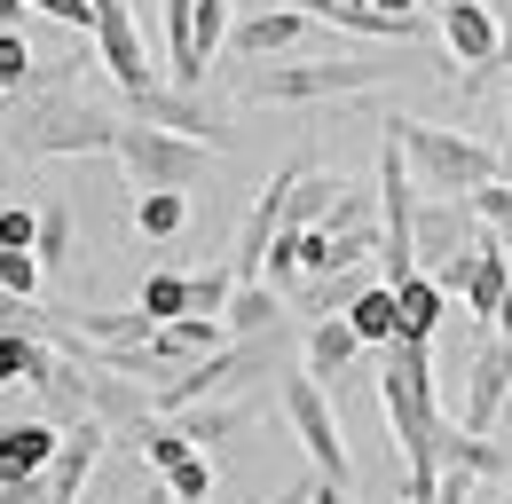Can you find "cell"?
<instances>
[{
    "instance_id": "obj_42",
    "label": "cell",
    "mask_w": 512,
    "mask_h": 504,
    "mask_svg": "<svg viewBox=\"0 0 512 504\" xmlns=\"http://www.w3.org/2000/svg\"><path fill=\"white\" fill-rule=\"evenodd\" d=\"M127 504H174V497H166V489H150V497H127Z\"/></svg>"
},
{
    "instance_id": "obj_25",
    "label": "cell",
    "mask_w": 512,
    "mask_h": 504,
    "mask_svg": "<svg viewBox=\"0 0 512 504\" xmlns=\"http://www.w3.org/2000/svg\"><path fill=\"white\" fill-rule=\"evenodd\" d=\"M134 308L150 315V323H182V315H190V276H174V268L142 276V300H134Z\"/></svg>"
},
{
    "instance_id": "obj_38",
    "label": "cell",
    "mask_w": 512,
    "mask_h": 504,
    "mask_svg": "<svg viewBox=\"0 0 512 504\" xmlns=\"http://www.w3.org/2000/svg\"><path fill=\"white\" fill-rule=\"evenodd\" d=\"M308 504H355V497H347L339 481H316V497H308Z\"/></svg>"
},
{
    "instance_id": "obj_16",
    "label": "cell",
    "mask_w": 512,
    "mask_h": 504,
    "mask_svg": "<svg viewBox=\"0 0 512 504\" xmlns=\"http://www.w3.org/2000/svg\"><path fill=\"white\" fill-rule=\"evenodd\" d=\"M174 426L190 434V449L213 457L221 441H237L245 426H253V402H229V394H221V402H190V410H174Z\"/></svg>"
},
{
    "instance_id": "obj_35",
    "label": "cell",
    "mask_w": 512,
    "mask_h": 504,
    "mask_svg": "<svg viewBox=\"0 0 512 504\" xmlns=\"http://www.w3.org/2000/svg\"><path fill=\"white\" fill-rule=\"evenodd\" d=\"M40 16H56L64 32H95V0H32Z\"/></svg>"
},
{
    "instance_id": "obj_14",
    "label": "cell",
    "mask_w": 512,
    "mask_h": 504,
    "mask_svg": "<svg viewBox=\"0 0 512 504\" xmlns=\"http://www.w3.org/2000/svg\"><path fill=\"white\" fill-rule=\"evenodd\" d=\"M355 355H363V339H355V323H347V315H316V323H308V339H300V371L323 378V386H339V378L355 371Z\"/></svg>"
},
{
    "instance_id": "obj_2",
    "label": "cell",
    "mask_w": 512,
    "mask_h": 504,
    "mask_svg": "<svg viewBox=\"0 0 512 504\" xmlns=\"http://www.w3.org/2000/svg\"><path fill=\"white\" fill-rule=\"evenodd\" d=\"M386 126H394V142H402V158H410L426 197H473V189L497 182V150L489 142H473L457 126H426V119H386Z\"/></svg>"
},
{
    "instance_id": "obj_29",
    "label": "cell",
    "mask_w": 512,
    "mask_h": 504,
    "mask_svg": "<svg viewBox=\"0 0 512 504\" xmlns=\"http://www.w3.org/2000/svg\"><path fill=\"white\" fill-rule=\"evenodd\" d=\"M229 300H237V268H205V276H190V315H229Z\"/></svg>"
},
{
    "instance_id": "obj_17",
    "label": "cell",
    "mask_w": 512,
    "mask_h": 504,
    "mask_svg": "<svg viewBox=\"0 0 512 504\" xmlns=\"http://www.w3.org/2000/svg\"><path fill=\"white\" fill-rule=\"evenodd\" d=\"M64 331L79 339V347H142V339H150L158 323H150L142 308H79Z\"/></svg>"
},
{
    "instance_id": "obj_36",
    "label": "cell",
    "mask_w": 512,
    "mask_h": 504,
    "mask_svg": "<svg viewBox=\"0 0 512 504\" xmlns=\"http://www.w3.org/2000/svg\"><path fill=\"white\" fill-rule=\"evenodd\" d=\"M426 504H473V473H457V465H449V473H442V489H434Z\"/></svg>"
},
{
    "instance_id": "obj_12",
    "label": "cell",
    "mask_w": 512,
    "mask_h": 504,
    "mask_svg": "<svg viewBox=\"0 0 512 504\" xmlns=\"http://www.w3.org/2000/svg\"><path fill=\"white\" fill-rule=\"evenodd\" d=\"M103 441H111L103 418H71V426H64V449H56V465H48V504H79L95 457H103Z\"/></svg>"
},
{
    "instance_id": "obj_8",
    "label": "cell",
    "mask_w": 512,
    "mask_h": 504,
    "mask_svg": "<svg viewBox=\"0 0 512 504\" xmlns=\"http://www.w3.org/2000/svg\"><path fill=\"white\" fill-rule=\"evenodd\" d=\"M434 8H442L449 63H465V87H481L497 71V16H489V0H434Z\"/></svg>"
},
{
    "instance_id": "obj_19",
    "label": "cell",
    "mask_w": 512,
    "mask_h": 504,
    "mask_svg": "<svg viewBox=\"0 0 512 504\" xmlns=\"http://www.w3.org/2000/svg\"><path fill=\"white\" fill-rule=\"evenodd\" d=\"M347 323H355V339H363V347H394V339H402V300H394V284H363V292H355V308H347Z\"/></svg>"
},
{
    "instance_id": "obj_37",
    "label": "cell",
    "mask_w": 512,
    "mask_h": 504,
    "mask_svg": "<svg viewBox=\"0 0 512 504\" xmlns=\"http://www.w3.org/2000/svg\"><path fill=\"white\" fill-rule=\"evenodd\" d=\"M24 16H32V0H0V32H24Z\"/></svg>"
},
{
    "instance_id": "obj_1",
    "label": "cell",
    "mask_w": 512,
    "mask_h": 504,
    "mask_svg": "<svg viewBox=\"0 0 512 504\" xmlns=\"http://www.w3.org/2000/svg\"><path fill=\"white\" fill-rule=\"evenodd\" d=\"M379 410L394 426V449H402V504H426L442 489V441L449 418L434 402V339H394L379 363Z\"/></svg>"
},
{
    "instance_id": "obj_30",
    "label": "cell",
    "mask_w": 512,
    "mask_h": 504,
    "mask_svg": "<svg viewBox=\"0 0 512 504\" xmlns=\"http://www.w3.org/2000/svg\"><path fill=\"white\" fill-rule=\"evenodd\" d=\"M166 497H174V504H205V497H213V457H205V449L166 473Z\"/></svg>"
},
{
    "instance_id": "obj_11",
    "label": "cell",
    "mask_w": 512,
    "mask_h": 504,
    "mask_svg": "<svg viewBox=\"0 0 512 504\" xmlns=\"http://www.w3.org/2000/svg\"><path fill=\"white\" fill-rule=\"evenodd\" d=\"M292 174H300V166H284V174L253 197V213H245V229H237V260H229V268H237V284H260L268 245L284 237V197H292Z\"/></svg>"
},
{
    "instance_id": "obj_10",
    "label": "cell",
    "mask_w": 512,
    "mask_h": 504,
    "mask_svg": "<svg viewBox=\"0 0 512 504\" xmlns=\"http://www.w3.org/2000/svg\"><path fill=\"white\" fill-rule=\"evenodd\" d=\"M473 237H481L473 197H426V205H418V268H426V276H434L442 260H457Z\"/></svg>"
},
{
    "instance_id": "obj_34",
    "label": "cell",
    "mask_w": 512,
    "mask_h": 504,
    "mask_svg": "<svg viewBox=\"0 0 512 504\" xmlns=\"http://www.w3.org/2000/svg\"><path fill=\"white\" fill-rule=\"evenodd\" d=\"M40 245V213L32 205H0V252H32Z\"/></svg>"
},
{
    "instance_id": "obj_39",
    "label": "cell",
    "mask_w": 512,
    "mask_h": 504,
    "mask_svg": "<svg viewBox=\"0 0 512 504\" xmlns=\"http://www.w3.org/2000/svg\"><path fill=\"white\" fill-rule=\"evenodd\" d=\"M308 497H316V481H292L284 497H268V504H308Z\"/></svg>"
},
{
    "instance_id": "obj_18",
    "label": "cell",
    "mask_w": 512,
    "mask_h": 504,
    "mask_svg": "<svg viewBox=\"0 0 512 504\" xmlns=\"http://www.w3.org/2000/svg\"><path fill=\"white\" fill-rule=\"evenodd\" d=\"M339 197H347V174H323V166H300V174H292V197H284V229H323Z\"/></svg>"
},
{
    "instance_id": "obj_22",
    "label": "cell",
    "mask_w": 512,
    "mask_h": 504,
    "mask_svg": "<svg viewBox=\"0 0 512 504\" xmlns=\"http://www.w3.org/2000/svg\"><path fill=\"white\" fill-rule=\"evenodd\" d=\"M394 300H402V339H434V323H442V308H449V292L418 268V276H402L394 284Z\"/></svg>"
},
{
    "instance_id": "obj_5",
    "label": "cell",
    "mask_w": 512,
    "mask_h": 504,
    "mask_svg": "<svg viewBox=\"0 0 512 504\" xmlns=\"http://www.w3.org/2000/svg\"><path fill=\"white\" fill-rule=\"evenodd\" d=\"M394 63H363V56H323V63H260L245 79V103H331L355 87H379Z\"/></svg>"
},
{
    "instance_id": "obj_24",
    "label": "cell",
    "mask_w": 512,
    "mask_h": 504,
    "mask_svg": "<svg viewBox=\"0 0 512 504\" xmlns=\"http://www.w3.org/2000/svg\"><path fill=\"white\" fill-rule=\"evenodd\" d=\"M134 449H142V465H150L158 481H166V473H174L182 457H197V449H190V434H182L174 418H142V426H134Z\"/></svg>"
},
{
    "instance_id": "obj_23",
    "label": "cell",
    "mask_w": 512,
    "mask_h": 504,
    "mask_svg": "<svg viewBox=\"0 0 512 504\" xmlns=\"http://www.w3.org/2000/svg\"><path fill=\"white\" fill-rule=\"evenodd\" d=\"M134 229L158 237V245L182 237V229H190V189H142V197H134Z\"/></svg>"
},
{
    "instance_id": "obj_43",
    "label": "cell",
    "mask_w": 512,
    "mask_h": 504,
    "mask_svg": "<svg viewBox=\"0 0 512 504\" xmlns=\"http://www.w3.org/2000/svg\"><path fill=\"white\" fill-rule=\"evenodd\" d=\"M292 8H308V0H292Z\"/></svg>"
},
{
    "instance_id": "obj_15",
    "label": "cell",
    "mask_w": 512,
    "mask_h": 504,
    "mask_svg": "<svg viewBox=\"0 0 512 504\" xmlns=\"http://www.w3.org/2000/svg\"><path fill=\"white\" fill-rule=\"evenodd\" d=\"M505 292H512V245L481 229V245H473V284H465V308L481 315V323H497Z\"/></svg>"
},
{
    "instance_id": "obj_13",
    "label": "cell",
    "mask_w": 512,
    "mask_h": 504,
    "mask_svg": "<svg viewBox=\"0 0 512 504\" xmlns=\"http://www.w3.org/2000/svg\"><path fill=\"white\" fill-rule=\"evenodd\" d=\"M300 40H308V8H260V16H245V24L229 32V56L268 63V56H292Z\"/></svg>"
},
{
    "instance_id": "obj_21",
    "label": "cell",
    "mask_w": 512,
    "mask_h": 504,
    "mask_svg": "<svg viewBox=\"0 0 512 504\" xmlns=\"http://www.w3.org/2000/svg\"><path fill=\"white\" fill-rule=\"evenodd\" d=\"M229 339H260V331H284V292L276 284H237V300H229Z\"/></svg>"
},
{
    "instance_id": "obj_3",
    "label": "cell",
    "mask_w": 512,
    "mask_h": 504,
    "mask_svg": "<svg viewBox=\"0 0 512 504\" xmlns=\"http://www.w3.org/2000/svg\"><path fill=\"white\" fill-rule=\"evenodd\" d=\"M111 142H119V119L71 103L56 87H48L40 103L16 95V119H8V150H16V158H71V150H111Z\"/></svg>"
},
{
    "instance_id": "obj_31",
    "label": "cell",
    "mask_w": 512,
    "mask_h": 504,
    "mask_svg": "<svg viewBox=\"0 0 512 504\" xmlns=\"http://www.w3.org/2000/svg\"><path fill=\"white\" fill-rule=\"evenodd\" d=\"M32 252H40L48 268H64V260H71V205H64V197L40 205V245H32Z\"/></svg>"
},
{
    "instance_id": "obj_33",
    "label": "cell",
    "mask_w": 512,
    "mask_h": 504,
    "mask_svg": "<svg viewBox=\"0 0 512 504\" xmlns=\"http://www.w3.org/2000/svg\"><path fill=\"white\" fill-rule=\"evenodd\" d=\"M473 213H481V229H489V237H505V245H512V182L473 189Z\"/></svg>"
},
{
    "instance_id": "obj_40",
    "label": "cell",
    "mask_w": 512,
    "mask_h": 504,
    "mask_svg": "<svg viewBox=\"0 0 512 504\" xmlns=\"http://www.w3.org/2000/svg\"><path fill=\"white\" fill-rule=\"evenodd\" d=\"M489 331H497V339L512 347V292H505V308H497V323H489Z\"/></svg>"
},
{
    "instance_id": "obj_6",
    "label": "cell",
    "mask_w": 512,
    "mask_h": 504,
    "mask_svg": "<svg viewBox=\"0 0 512 504\" xmlns=\"http://www.w3.org/2000/svg\"><path fill=\"white\" fill-rule=\"evenodd\" d=\"M284 418H292V434L308 449V465H316V481H339V489H355V457H347V434H339V418H331V386L323 378H284Z\"/></svg>"
},
{
    "instance_id": "obj_28",
    "label": "cell",
    "mask_w": 512,
    "mask_h": 504,
    "mask_svg": "<svg viewBox=\"0 0 512 504\" xmlns=\"http://www.w3.org/2000/svg\"><path fill=\"white\" fill-rule=\"evenodd\" d=\"M40 276H48L40 252H0V300H40Z\"/></svg>"
},
{
    "instance_id": "obj_7",
    "label": "cell",
    "mask_w": 512,
    "mask_h": 504,
    "mask_svg": "<svg viewBox=\"0 0 512 504\" xmlns=\"http://www.w3.org/2000/svg\"><path fill=\"white\" fill-rule=\"evenodd\" d=\"M95 63L119 79V95L142 103L158 79H150V56H142V24H134L127 0H95Z\"/></svg>"
},
{
    "instance_id": "obj_4",
    "label": "cell",
    "mask_w": 512,
    "mask_h": 504,
    "mask_svg": "<svg viewBox=\"0 0 512 504\" xmlns=\"http://www.w3.org/2000/svg\"><path fill=\"white\" fill-rule=\"evenodd\" d=\"M111 158L127 166V182H134V189H197V182H205V166H213V142L134 119V126H119Z\"/></svg>"
},
{
    "instance_id": "obj_32",
    "label": "cell",
    "mask_w": 512,
    "mask_h": 504,
    "mask_svg": "<svg viewBox=\"0 0 512 504\" xmlns=\"http://www.w3.org/2000/svg\"><path fill=\"white\" fill-rule=\"evenodd\" d=\"M24 87H32V40L0 32V95H24Z\"/></svg>"
},
{
    "instance_id": "obj_9",
    "label": "cell",
    "mask_w": 512,
    "mask_h": 504,
    "mask_svg": "<svg viewBox=\"0 0 512 504\" xmlns=\"http://www.w3.org/2000/svg\"><path fill=\"white\" fill-rule=\"evenodd\" d=\"M505 394H512V347L497 331H481V347L465 363V434H489L497 410H505Z\"/></svg>"
},
{
    "instance_id": "obj_20",
    "label": "cell",
    "mask_w": 512,
    "mask_h": 504,
    "mask_svg": "<svg viewBox=\"0 0 512 504\" xmlns=\"http://www.w3.org/2000/svg\"><path fill=\"white\" fill-rule=\"evenodd\" d=\"M442 465L473 473V481H512V449H505V441H489V434H465V426H449Z\"/></svg>"
},
{
    "instance_id": "obj_27",
    "label": "cell",
    "mask_w": 512,
    "mask_h": 504,
    "mask_svg": "<svg viewBox=\"0 0 512 504\" xmlns=\"http://www.w3.org/2000/svg\"><path fill=\"white\" fill-rule=\"evenodd\" d=\"M355 292H363L355 268H339V276H308V284H300V308H308V315H347V308H355Z\"/></svg>"
},
{
    "instance_id": "obj_26",
    "label": "cell",
    "mask_w": 512,
    "mask_h": 504,
    "mask_svg": "<svg viewBox=\"0 0 512 504\" xmlns=\"http://www.w3.org/2000/svg\"><path fill=\"white\" fill-rule=\"evenodd\" d=\"M229 32H237V24H229V0H197V16H190V56H197V71L229 48Z\"/></svg>"
},
{
    "instance_id": "obj_41",
    "label": "cell",
    "mask_w": 512,
    "mask_h": 504,
    "mask_svg": "<svg viewBox=\"0 0 512 504\" xmlns=\"http://www.w3.org/2000/svg\"><path fill=\"white\" fill-rule=\"evenodd\" d=\"M497 182H512V134H505V150H497Z\"/></svg>"
}]
</instances>
